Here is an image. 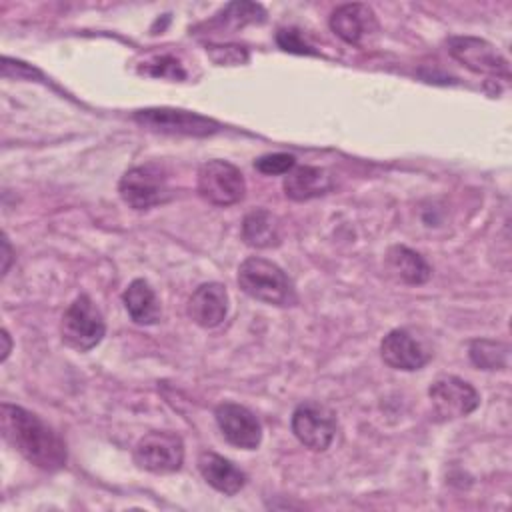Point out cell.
Returning <instances> with one entry per match:
<instances>
[{"label": "cell", "mask_w": 512, "mask_h": 512, "mask_svg": "<svg viewBox=\"0 0 512 512\" xmlns=\"http://www.w3.org/2000/svg\"><path fill=\"white\" fill-rule=\"evenodd\" d=\"M2 438L30 464L54 472L66 464L64 440L34 412L4 402L0 406Z\"/></svg>", "instance_id": "obj_1"}, {"label": "cell", "mask_w": 512, "mask_h": 512, "mask_svg": "<svg viewBox=\"0 0 512 512\" xmlns=\"http://www.w3.org/2000/svg\"><path fill=\"white\" fill-rule=\"evenodd\" d=\"M240 288L254 300L270 306H292L296 304V290L286 272L260 256L246 258L238 268Z\"/></svg>", "instance_id": "obj_2"}, {"label": "cell", "mask_w": 512, "mask_h": 512, "mask_svg": "<svg viewBox=\"0 0 512 512\" xmlns=\"http://www.w3.org/2000/svg\"><path fill=\"white\" fill-rule=\"evenodd\" d=\"M104 332V316L88 294H80L66 308L60 320L62 342L76 352H88L94 346H98L104 338Z\"/></svg>", "instance_id": "obj_3"}, {"label": "cell", "mask_w": 512, "mask_h": 512, "mask_svg": "<svg viewBox=\"0 0 512 512\" xmlns=\"http://www.w3.org/2000/svg\"><path fill=\"white\" fill-rule=\"evenodd\" d=\"M118 192L134 210H150L172 198L166 172L158 164H142L126 170L118 182Z\"/></svg>", "instance_id": "obj_4"}, {"label": "cell", "mask_w": 512, "mask_h": 512, "mask_svg": "<svg viewBox=\"0 0 512 512\" xmlns=\"http://www.w3.org/2000/svg\"><path fill=\"white\" fill-rule=\"evenodd\" d=\"M198 194L214 206H230L244 198L246 182L242 172L226 160H208L198 168Z\"/></svg>", "instance_id": "obj_5"}, {"label": "cell", "mask_w": 512, "mask_h": 512, "mask_svg": "<svg viewBox=\"0 0 512 512\" xmlns=\"http://www.w3.org/2000/svg\"><path fill=\"white\" fill-rule=\"evenodd\" d=\"M134 462L152 474H172L182 468L184 442L174 432H148L134 446Z\"/></svg>", "instance_id": "obj_6"}, {"label": "cell", "mask_w": 512, "mask_h": 512, "mask_svg": "<svg viewBox=\"0 0 512 512\" xmlns=\"http://www.w3.org/2000/svg\"><path fill=\"white\" fill-rule=\"evenodd\" d=\"M134 120L154 132L184 134V136H212L220 130V124L202 114L180 108H144L134 112Z\"/></svg>", "instance_id": "obj_7"}, {"label": "cell", "mask_w": 512, "mask_h": 512, "mask_svg": "<svg viewBox=\"0 0 512 512\" xmlns=\"http://www.w3.org/2000/svg\"><path fill=\"white\" fill-rule=\"evenodd\" d=\"M448 52L454 60L476 74L488 78L510 80L508 60L486 40L474 36H452L448 38Z\"/></svg>", "instance_id": "obj_8"}, {"label": "cell", "mask_w": 512, "mask_h": 512, "mask_svg": "<svg viewBox=\"0 0 512 512\" xmlns=\"http://www.w3.org/2000/svg\"><path fill=\"white\" fill-rule=\"evenodd\" d=\"M292 432L312 452H324L336 434L334 412L318 402H302L292 412Z\"/></svg>", "instance_id": "obj_9"}, {"label": "cell", "mask_w": 512, "mask_h": 512, "mask_svg": "<svg viewBox=\"0 0 512 512\" xmlns=\"http://www.w3.org/2000/svg\"><path fill=\"white\" fill-rule=\"evenodd\" d=\"M428 396L434 412L444 420L468 416L480 404V394L476 388L458 376L436 378L428 388Z\"/></svg>", "instance_id": "obj_10"}, {"label": "cell", "mask_w": 512, "mask_h": 512, "mask_svg": "<svg viewBox=\"0 0 512 512\" xmlns=\"http://www.w3.org/2000/svg\"><path fill=\"white\" fill-rule=\"evenodd\" d=\"M214 416L228 444L242 450H256L260 446L262 426L246 406L236 402H222L216 406Z\"/></svg>", "instance_id": "obj_11"}, {"label": "cell", "mask_w": 512, "mask_h": 512, "mask_svg": "<svg viewBox=\"0 0 512 512\" xmlns=\"http://www.w3.org/2000/svg\"><path fill=\"white\" fill-rule=\"evenodd\" d=\"M330 28L346 44L362 46L378 34V20L368 4L352 2L342 4L332 12Z\"/></svg>", "instance_id": "obj_12"}, {"label": "cell", "mask_w": 512, "mask_h": 512, "mask_svg": "<svg viewBox=\"0 0 512 512\" xmlns=\"http://www.w3.org/2000/svg\"><path fill=\"white\" fill-rule=\"evenodd\" d=\"M380 356L390 368L412 372L426 366L432 352L406 328H394L382 338Z\"/></svg>", "instance_id": "obj_13"}, {"label": "cell", "mask_w": 512, "mask_h": 512, "mask_svg": "<svg viewBox=\"0 0 512 512\" xmlns=\"http://www.w3.org/2000/svg\"><path fill=\"white\" fill-rule=\"evenodd\" d=\"M228 314V292L220 282L200 284L188 300V316L202 328H216Z\"/></svg>", "instance_id": "obj_14"}, {"label": "cell", "mask_w": 512, "mask_h": 512, "mask_svg": "<svg viewBox=\"0 0 512 512\" xmlns=\"http://www.w3.org/2000/svg\"><path fill=\"white\" fill-rule=\"evenodd\" d=\"M284 194L290 200L296 202H304V200H312L318 198L326 192L332 190L334 182L328 170L320 168V166H294L286 176H284Z\"/></svg>", "instance_id": "obj_15"}, {"label": "cell", "mask_w": 512, "mask_h": 512, "mask_svg": "<svg viewBox=\"0 0 512 512\" xmlns=\"http://www.w3.org/2000/svg\"><path fill=\"white\" fill-rule=\"evenodd\" d=\"M198 470L214 490L226 496L238 494L246 484V474L234 462L216 452H202L198 456Z\"/></svg>", "instance_id": "obj_16"}, {"label": "cell", "mask_w": 512, "mask_h": 512, "mask_svg": "<svg viewBox=\"0 0 512 512\" xmlns=\"http://www.w3.org/2000/svg\"><path fill=\"white\" fill-rule=\"evenodd\" d=\"M122 302L132 322L140 326H152L160 320V300L154 288L142 278H136L128 284V288L122 294Z\"/></svg>", "instance_id": "obj_17"}, {"label": "cell", "mask_w": 512, "mask_h": 512, "mask_svg": "<svg viewBox=\"0 0 512 512\" xmlns=\"http://www.w3.org/2000/svg\"><path fill=\"white\" fill-rule=\"evenodd\" d=\"M242 238L252 248H272L280 244V222L278 218L266 210L256 208L244 216L242 222Z\"/></svg>", "instance_id": "obj_18"}, {"label": "cell", "mask_w": 512, "mask_h": 512, "mask_svg": "<svg viewBox=\"0 0 512 512\" xmlns=\"http://www.w3.org/2000/svg\"><path fill=\"white\" fill-rule=\"evenodd\" d=\"M388 266L406 284H424L432 276L428 262L408 246H392L388 250Z\"/></svg>", "instance_id": "obj_19"}, {"label": "cell", "mask_w": 512, "mask_h": 512, "mask_svg": "<svg viewBox=\"0 0 512 512\" xmlns=\"http://www.w3.org/2000/svg\"><path fill=\"white\" fill-rule=\"evenodd\" d=\"M470 360L482 370H500L508 366V346L498 340L478 338L470 342Z\"/></svg>", "instance_id": "obj_20"}, {"label": "cell", "mask_w": 512, "mask_h": 512, "mask_svg": "<svg viewBox=\"0 0 512 512\" xmlns=\"http://www.w3.org/2000/svg\"><path fill=\"white\" fill-rule=\"evenodd\" d=\"M216 16H218V20H222L224 24H230L232 28H238V26L242 28L244 24L262 22L266 12L260 4H254V2H230Z\"/></svg>", "instance_id": "obj_21"}, {"label": "cell", "mask_w": 512, "mask_h": 512, "mask_svg": "<svg viewBox=\"0 0 512 512\" xmlns=\"http://www.w3.org/2000/svg\"><path fill=\"white\" fill-rule=\"evenodd\" d=\"M296 166V158L286 152H274V154H264L254 162V168L266 176H276V174H288Z\"/></svg>", "instance_id": "obj_22"}, {"label": "cell", "mask_w": 512, "mask_h": 512, "mask_svg": "<svg viewBox=\"0 0 512 512\" xmlns=\"http://www.w3.org/2000/svg\"><path fill=\"white\" fill-rule=\"evenodd\" d=\"M276 42L282 50L286 52H294V54H316L314 46L306 42V38L302 36L300 30L296 28H282L276 34Z\"/></svg>", "instance_id": "obj_23"}, {"label": "cell", "mask_w": 512, "mask_h": 512, "mask_svg": "<svg viewBox=\"0 0 512 512\" xmlns=\"http://www.w3.org/2000/svg\"><path fill=\"white\" fill-rule=\"evenodd\" d=\"M142 72L150 74V76H162V78H184L186 72L182 70L180 62L172 56H156L152 62H146V66L142 68Z\"/></svg>", "instance_id": "obj_24"}, {"label": "cell", "mask_w": 512, "mask_h": 512, "mask_svg": "<svg viewBox=\"0 0 512 512\" xmlns=\"http://www.w3.org/2000/svg\"><path fill=\"white\" fill-rule=\"evenodd\" d=\"M208 52L216 64H240L248 60V54L240 46H208Z\"/></svg>", "instance_id": "obj_25"}, {"label": "cell", "mask_w": 512, "mask_h": 512, "mask_svg": "<svg viewBox=\"0 0 512 512\" xmlns=\"http://www.w3.org/2000/svg\"><path fill=\"white\" fill-rule=\"evenodd\" d=\"M10 262H12V248H10V242H8L6 234H4L2 236V274L8 272Z\"/></svg>", "instance_id": "obj_26"}, {"label": "cell", "mask_w": 512, "mask_h": 512, "mask_svg": "<svg viewBox=\"0 0 512 512\" xmlns=\"http://www.w3.org/2000/svg\"><path fill=\"white\" fill-rule=\"evenodd\" d=\"M2 342H4V348H2V362H4L10 354V336L6 330H2Z\"/></svg>", "instance_id": "obj_27"}]
</instances>
